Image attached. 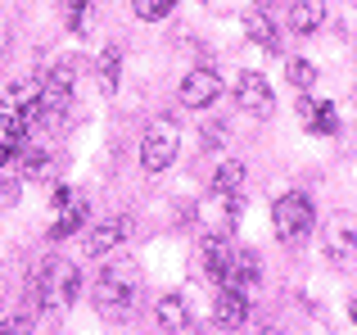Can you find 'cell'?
I'll use <instances>...</instances> for the list:
<instances>
[{"mask_svg": "<svg viewBox=\"0 0 357 335\" xmlns=\"http://www.w3.org/2000/svg\"><path fill=\"white\" fill-rule=\"evenodd\" d=\"M91 304H96V313L105 322H122V318H127L131 304H136V263H127V258L109 263L105 276L96 281V290H91Z\"/></svg>", "mask_w": 357, "mask_h": 335, "instance_id": "6da1fadb", "label": "cell"}, {"mask_svg": "<svg viewBox=\"0 0 357 335\" xmlns=\"http://www.w3.org/2000/svg\"><path fill=\"white\" fill-rule=\"evenodd\" d=\"M77 290H82V272L68 258H50V263L41 267V276H36V299H41L45 318H59V313L77 299Z\"/></svg>", "mask_w": 357, "mask_h": 335, "instance_id": "7a4b0ae2", "label": "cell"}, {"mask_svg": "<svg viewBox=\"0 0 357 335\" xmlns=\"http://www.w3.org/2000/svg\"><path fill=\"white\" fill-rule=\"evenodd\" d=\"M312 222H317V209H312V200L298 195V191L280 195L276 209H271V231H276L280 245H303L307 231H312Z\"/></svg>", "mask_w": 357, "mask_h": 335, "instance_id": "3957f363", "label": "cell"}, {"mask_svg": "<svg viewBox=\"0 0 357 335\" xmlns=\"http://www.w3.org/2000/svg\"><path fill=\"white\" fill-rule=\"evenodd\" d=\"M176 154H181V127H176L172 118H154V123L145 127V136H140V168L154 177V172H163V168H172Z\"/></svg>", "mask_w": 357, "mask_h": 335, "instance_id": "277c9868", "label": "cell"}, {"mask_svg": "<svg viewBox=\"0 0 357 335\" xmlns=\"http://www.w3.org/2000/svg\"><path fill=\"white\" fill-rule=\"evenodd\" d=\"M326 258L335 267H353L357 263V218L353 213H335L326 222Z\"/></svg>", "mask_w": 357, "mask_h": 335, "instance_id": "5b68a950", "label": "cell"}, {"mask_svg": "<svg viewBox=\"0 0 357 335\" xmlns=\"http://www.w3.org/2000/svg\"><path fill=\"white\" fill-rule=\"evenodd\" d=\"M236 105L244 109V114H258V118H267L271 109H276V91H271V82L262 77V73H240V82H236Z\"/></svg>", "mask_w": 357, "mask_h": 335, "instance_id": "8992f818", "label": "cell"}, {"mask_svg": "<svg viewBox=\"0 0 357 335\" xmlns=\"http://www.w3.org/2000/svg\"><path fill=\"white\" fill-rule=\"evenodd\" d=\"M218 96H222L218 68H190V73L181 77V105H185V109H208Z\"/></svg>", "mask_w": 357, "mask_h": 335, "instance_id": "52a82bcc", "label": "cell"}, {"mask_svg": "<svg viewBox=\"0 0 357 335\" xmlns=\"http://www.w3.org/2000/svg\"><path fill=\"white\" fill-rule=\"evenodd\" d=\"M244 322H249V290L222 285L218 304H213V327H218V331H240Z\"/></svg>", "mask_w": 357, "mask_h": 335, "instance_id": "ba28073f", "label": "cell"}, {"mask_svg": "<svg viewBox=\"0 0 357 335\" xmlns=\"http://www.w3.org/2000/svg\"><path fill=\"white\" fill-rule=\"evenodd\" d=\"M262 276V258L253 249H231V263H227V276L222 285H236V290H253Z\"/></svg>", "mask_w": 357, "mask_h": 335, "instance_id": "9c48e42d", "label": "cell"}, {"mask_svg": "<svg viewBox=\"0 0 357 335\" xmlns=\"http://www.w3.org/2000/svg\"><path fill=\"white\" fill-rule=\"evenodd\" d=\"M127 231H131V222H127V218H109V222H100V227L86 236V254H91V258H109L114 249H122Z\"/></svg>", "mask_w": 357, "mask_h": 335, "instance_id": "30bf717a", "label": "cell"}, {"mask_svg": "<svg viewBox=\"0 0 357 335\" xmlns=\"http://www.w3.org/2000/svg\"><path fill=\"white\" fill-rule=\"evenodd\" d=\"M86 200L82 195H68V200L54 209V222H50V240H68L73 231H82V222H86Z\"/></svg>", "mask_w": 357, "mask_h": 335, "instance_id": "8fae6325", "label": "cell"}, {"mask_svg": "<svg viewBox=\"0 0 357 335\" xmlns=\"http://www.w3.org/2000/svg\"><path fill=\"white\" fill-rule=\"evenodd\" d=\"M154 322L158 331H190V304L181 299V295H163V299L154 304Z\"/></svg>", "mask_w": 357, "mask_h": 335, "instance_id": "7c38bea8", "label": "cell"}, {"mask_svg": "<svg viewBox=\"0 0 357 335\" xmlns=\"http://www.w3.org/2000/svg\"><path fill=\"white\" fill-rule=\"evenodd\" d=\"M321 23H326V0H294V5H289V27H294L298 36L317 32Z\"/></svg>", "mask_w": 357, "mask_h": 335, "instance_id": "4fadbf2b", "label": "cell"}, {"mask_svg": "<svg viewBox=\"0 0 357 335\" xmlns=\"http://www.w3.org/2000/svg\"><path fill=\"white\" fill-rule=\"evenodd\" d=\"M204 267H208V276L222 285V276H227V263H231V240L227 236H204Z\"/></svg>", "mask_w": 357, "mask_h": 335, "instance_id": "5bb4252c", "label": "cell"}, {"mask_svg": "<svg viewBox=\"0 0 357 335\" xmlns=\"http://www.w3.org/2000/svg\"><path fill=\"white\" fill-rule=\"evenodd\" d=\"M244 36H249L253 45H262V50H280V36H276V23H271L262 9H253L249 18H244Z\"/></svg>", "mask_w": 357, "mask_h": 335, "instance_id": "9a60e30c", "label": "cell"}, {"mask_svg": "<svg viewBox=\"0 0 357 335\" xmlns=\"http://www.w3.org/2000/svg\"><path fill=\"white\" fill-rule=\"evenodd\" d=\"M240 186H244V163H236V159H227L218 172H213V191L218 195H236Z\"/></svg>", "mask_w": 357, "mask_h": 335, "instance_id": "2e32d148", "label": "cell"}, {"mask_svg": "<svg viewBox=\"0 0 357 335\" xmlns=\"http://www.w3.org/2000/svg\"><path fill=\"white\" fill-rule=\"evenodd\" d=\"M118 77H122V54H118V45H109V50L100 54V87H105V96L118 91Z\"/></svg>", "mask_w": 357, "mask_h": 335, "instance_id": "e0dca14e", "label": "cell"}, {"mask_svg": "<svg viewBox=\"0 0 357 335\" xmlns=\"http://www.w3.org/2000/svg\"><path fill=\"white\" fill-rule=\"evenodd\" d=\"M91 14H96V0H63V23H68V32H86Z\"/></svg>", "mask_w": 357, "mask_h": 335, "instance_id": "ac0fdd59", "label": "cell"}, {"mask_svg": "<svg viewBox=\"0 0 357 335\" xmlns=\"http://www.w3.org/2000/svg\"><path fill=\"white\" fill-rule=\"evenodd\" d=\"M307 132H317V136H335V132H340V114H335V105H317Z\"/></svg>", "mask_w": 357, "mask_h": 335, "instance_id": "d6986e66", "label": "cell"}, {"mask_svg": "<svg viewBox=\"0 0 357 335\" xmlns=\"http://www.w3.org/2000/svg\"><path fill=\"white\" fill-rule=\"evenodd\" d=\"M285 73H289V87H294V91H312L317 87V68L307 59H289Z\"/></svg>", "mask_w": 357, "mask_h": 335, "instance_id": "ffe728a7", "label": "cell"}, {"mask_svg": "<svg viewBox=\"0 0 357 335\" xmlns=\"http://www.w3.org/2000/svg\"><path fill=\"white\" fill-rule=\"evenodd\" d=\"M176 0H131V9H136V18H145V23H158V18L172 14Z\"/></svg>", "mask_w": 357, "mask_h": 335, "instance_id": "44dd1931", "label": "cell"}, {"mask_svg": "<svg viewBox=\"0 0 357 335\" xmlns=\"http://www.w3.org/2000/svg\"><path fill=\"white\" fill-rule=\"evenodd\" d=\"M18 195H23V181H14V177H5L0 181V209H14Z\"/></svg>", "mask_w": 357, "mask_h": 335, "instance_id": "7402d4cb", "label": "cell"}, {"mask_svg": "<svg viewBox=\"0 0 357 335\" xmlns=\"http://www.w3.org/2000/svg\"><path fill=\"white\" fill-rule=\"evenodd\" d=\"M68 195H73V191H68V186H54V195H50V204H54V209H59V204H63V200H68Z\"/></svg>", "mask_w": 357, "mask_h": 335, "instance_id": "603a6c76", "label": "cell"}, {"mask_svg": "<svg viewBox=\"0 0 357 335\" xmlns=\"http://www.w3.org/2000/svg\"><path fill=\"white\" fill-rule=\"evenodd\" d=\"M9 159H18V154H9V150H5V145H0V168H5Z\"/></svg>", "mask_w": 357, "mask_h": 335, "instance_id": "cb8c5ba5", "label": "cell"}, {"mask_svg": "<svg viewBox=\"0 0 357 335\" xmlns=\"http://www.w3.org/2000/svg\"><path fill=\"white\" fill-rule=\"evenodd\" d=\"M349 318H353V322H357V299H353V304H349Z\"/></svg>", "mask_w": 357, "mask_h": 335, "instance_id": "d4e9b609", "label": "cell"}, {"mask_svg": "<svg viewBox=\"0 0 357 335\" xmlns=\"http://www.w3.org/2000/svg\"><path fill=\"white\" fill-rule=\"evenodd\" d=\"M258 5H280V0H258Z\"/></svg>", "mask_w": 357, "mask_h": 335, "instance_id": "484cf974", "label": "cell"}]
</instances>
